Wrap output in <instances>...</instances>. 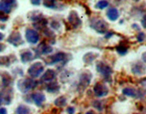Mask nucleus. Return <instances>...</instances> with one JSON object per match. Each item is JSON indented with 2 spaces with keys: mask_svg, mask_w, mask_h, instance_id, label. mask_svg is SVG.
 I'll use <instances>...</instances> for the list:
<instances>
[{
  "mask_svg": "<svg viewBox=\"0 0 146 114\" xmlns=\"http://www.w3.org/2000/svg\"><path fill=\"white\" fill-rule=\"evenodd\" d=\"M5 48H6V47H5V45H3V44H0V52H2Z\"/></svg>",
  "mask_w": 146,
  "mask_h": 114,
  "instance_id": "36",
  "label": "nucleus"
},
{
  "mask_svg": "<svg viewBox=\"0 0 146 114\" xmlns=\"http://www.w3.org/2000/svg\"><path fill=\"white\" fill-rule=\"evenodd\" d=\"M31 3L34 5V6H38L41 3V0H31Z\"/></svg>",
  "mask_w": 146,
  "mask_h": 114,
  "instance_id": "32",
  "label": "nucleus"
},
{
  "mask_svg": "<svg viewBox=\"0 0 146 114\" xmlns=\"http://www.w3.org/2000/svg\"><path fill=\"white\" fill-rule=\"evenodd\" d=\"M16 114H30V109L26 105H19L16 109Z\"/></svg>",
  "mask_w": 146,
  "mask_h": 114,
  "instance_id": "19",
  "label": "nucleus"
},
{
  "mask_svg": "<svg viewBox=\"0 0 146 114\" xmlns=\"http://www.w3.org/2000/svg\"><path fill=\"white\" fill-rule=\"evenodd\" d=\"M143 60L146 63V52H144V53L143 54Z\"/></svg>",
  "mask_w": 146,
  "mask_h": 114,
  "instance_id": "37",
  "label": "nucleus"
},
{
  "mask_svg": "<svg viewBox=\"0 0 146 114\" xmlns=\"http://www.w3.org/2000/svg\"><path fill=\"white\" fill-rule=\"evenodd\" d=\"M3 1L7 2V3L10 4V5H12V4H14V3H15V0H3Z\"/></svg>",
  "mask_w": 146,
  "mask_h": 114,
  "instance_id": "35",
  "label": "nucleus"
},
{
  "mask_svg": "<svg viewBox=\"0 0 146 114\" xmlns=\"http://www.w3.org/2000/svg\"><path fill=\"white\" fill-rule=\"evenodd\" d=\"M65 59H67V54L64 52H58L57 54L53 55L51 57H48V59L45 60V62L48 64V65H52V64L61 62L63 60H65Z\"/></svg>",
  "mask_w": 146,
  "mask_h": 114,
  "instance_id": "5",
  "label": "nucleus"
},
{
  "mask_svg": "<svg viewBox=\"0 0 146 114\" xmlns=\"http://www.w3.org/2000/svg\"><path fill=\"white\" fill-rule=\"evenodd\" d=\"M107 16L109 17V19L110 20H111V21H115L118 19V17H119V11L117 10L116 8H114V7H111V8H110L108 12H107Z\"/></svg>",
  "mask_w": 146,
  "mask_h": 114,
  "instance_id": "16",
  "label": "nucleus"
},
{
  "mask_svg": "<svg viewBox=\"0 0 146 114\" xmlns=\"http://www.w3.org/2000/svg\"><path fill=\"white\" fill-rule=\"evenodd\" d=\"M51 27L54 29H58L60 27V24H59L58 21H53V22H51Z\"/></svg>",
  "mask_w": 146,
  "mask_h": 114,
  "instance_id": "28",
  "label": "nucleus"
},
{
  "mask_svg": "<svg viewBox=\"0 0 146 114\" xmlns=\"http://www.w3.org/2000/svg\"><path fill=\"white\" fill-rule=\"evenodd\" d=\"M137 38H138V40L140 41V42L143 41V39H144V34L143 33V32H141V33L138 35V36H137Z\"/></svg>",
  "mask_w": 146,
  "mask_h": 114,
  "instance_id": "30",
  "label": "nucleus"
},
{
  "mask_svg": "<svg viewBox=\"0 0 146 114\" xmlns=\"http://www.w3.org/2000/svg\"><path fill=\"white\" fill-rule=\"evenodd\" d=\"M9 64H10V59L8 57H0V65L8 67Z\"/></svg>",
  "mask_w": 146,
  "mask_h": 114,
  "instance_id": "26",
  "label": "nucleus"
},
{
  "mask_svg": "<svg viewBox=\"0 0 146 114\" xmlns=\"http://www.w3.org/2000/svg\"><path fill=\"white\" fill-rule=\"evenodd\" d=\"M55 105H56L57 107H65L66 104H67V99L66 97H63V96H60V97H58V99H55L54 101Z\"/></svg>",
  "mask_w": 146,
  "mask_h": 114,
  "instance_id": "20",
  "label": "nucleus"
},
{
  "mask_svg": "<svg viewBox=\"0 0 146 114\" xmlns=\"http://www.w3.org/2000/svg\"><path fill=\"white\" fill-rule=\"evenodd\" d=\"M12 7L10 4H8L5 1H1L0 2V11L4 14H9L11 12Z\"/></svg>",
  "mask_w": 146,
  "mask_h": 114,
  "instance_id": "17",
  "label": "nucleus"
},
{
  "mask_svg": "<svg viewBox=\"0 0 146 114\" xmlns=\"http://www.w3.org/2000/svg\"><path fill=\"white\" fill-rule=\"evenodd\" d=\"M141 24H143V27L144 28H146V16H144L141 19Z\"/></svg>",
  "mask_w": 146,
  "mask_h": 114,
  "instance_id": "33",
  "label": "nucleus"
},
{
  "mask_svg": "<svg viewBox=\"0 0 146 114\" xmlns=\"http://www.w3.org/2000/svg\"><path fill=\"white\" fill-rule=\"evenodd\" d=\"M90 80H91V75L90 73H84L80 80V85L81 87H83V88H85V87H87L90 84Z\"/></svg>",
  "mask_w": 146,
  "mask_h": 114,
  "instance_id": "15",
  "label": "nucleus"
},
{
  "mask_svg": "<svg viewBox=\"0 0 146 114\" xmlns=\"http://www.w3.org/2000/svg\"><path fill=\"white\" fill-rule=\"evenodd\" d=\"M93 91L96 96L98 97H104L106 96L109 92V89L107 88V86H105L102 83H97L93 88Z\"/></svg>",
  "mask_w": 146,
  "mask_h": 114,
  "instance_id": "8",
  "label": "nucleus"
},
{
  "mask_svg": "<svg viewBox=\"0 0 146 114\" xmlns=\"http://www.w3.org/2000/svg\"><path fill=\"white\" fill-rule=\"evenodd\" d=\"M131 70L134 74H139V75H143L144 74V72L146 70L145 66H143V64L140 62H137L136 64H134L131 68Z\"/></svg>",
  "mask_w": 146,
  "mask_h": 114,
  "instance_id": "14",
  "label": "nucleus"
},
{
  "mask_svg": "<svg viewBox=\"0 0 146 114\" xmlns=\"http://www.w3.org/2000/svg\"><path fill=\"white\" fill-rule=\"evenodd\" d=\"M56 71L54 70H51V68H49V70H46L43 75L41 76V80L44 81V82H51L53 80H55L56 79Z\"/></svg>",
  "mask_w": 146,
  "mask_h": 114,
  "instance_id": "10",
  "label": "nucleus"
},
{
  "mask_svg": "<svg viewBox=\"0 0 146 114\" xmlns=\"http://www.w3.org/2000/svg\"><path fill=\"white\" fill-rule=\"evenodd\" d=\"M122 93L126 95V96H129V97H135L136 96V90L132 88H125L124 89L122 90Z\"/></svg>",
  "mask_w": 146,
  "mask_h": 114,
  "instance_id": "23",
  "label": "nucleus"
},
{
  "mask_svg": "<svg viewBox=\"0 0 146 114\" xmlns=\"http://www.w3.org/2000/svg\"><path fill=\"white\" fill-rule=\"evenodd\" d=\"M36 81L34 79H23L17 82V88L21 92L27 93L29 90L33 89L36 86Z\"/></svg>",
  "mask_w": 146,
  "mask_h": 114,
  "instance_id": "1",
  "label": "nucleus"
},
{
  "mask_svg": "<svg viewBox=\"0 0 146 114\" xmlns=\"http://www.w3.org/2000/svg\"><path fill=\"white\" fill-rule=\"evenodd\" d=\"M96 68H97L98 72L100 73L102 75H103L104 77H110L112 73L111 68L110 66H108L107 64H105L104 62H102V61L97 63Z\"/></svg>",
  "mask_w": 146,
  "mask_h": 114,
  "instance_id": "7",
  "label": "nucleus"
},
{
  "mask_svg": "<svg viewBox=\"0 0 146 114\" xmlns=\"http://www.w3.org/2000/svg\"><path fill=\"white\" fill-rule=\"evenodd\" d=\"M116 49H117L118 53H119V54H121V55H124V54H126L127 51H128V48L126 47V46L122 45V44H120V45H119L118 47L116 48Z\"/></svg>",
  "mask_w": 146,
  "mask_h": 114,
  "instance_id": "25",
  "label": "nucleus"
},
{
  "mask_svg": "<svg viewBox=\"0 0 146 114\" xmlns=\"http://www.w3.org/2000/svg\"><path fill=\"white\" fill-rule=\"evenodd\" d=\"M7 41L8 43L15 46V47H18V46L24 44V40H23L20 33L17 31H14L13 33H11V35L8 36Z\"/></svg>",
  "mask_w": 146,
  "mask_h": 114,
  "instance_id": "4",
  "label": "nucleus"
},
{
  "mask_svg": "<svg viewBox=\"0 0 146 114\" xmlns=\"http://www.w3.org/2000/svg\"><path fill=\"white\" fill-rule=\"evenodd\" d=\"M7 19H8V17L7 15H5L4 13L0 14V21H1V22H5V21H7Z\"/></svg>",
  "mask_w": 146,
  "mask_h": 114,
  "instance_id": "29",
  "label": "nucleus"
},
{
  "mask_svg": "<svg viewBox=\"0 0 146 114\" xmlns=\"http://www.w3.org/2000/svg\"><path fill=\"white\" fill-rule=\"evenodd\" d=\"M4 38H5V35H4L3 33H1V32H0V41L3 40V39H4Z\"/></svg>",
  "mask_w": 146,
  "mask_h": 114,
  "instance_id": "38",
  "label": "nucleus"
},
{
  "mask_svg": "<svg viewBox=\"0 0 146 114\" xmlns=\"http://www.w3.org/2000/svg\"><path fill=\"white\" fill-rule=\"evenodd\" d=\"M68 22L71 25L73 28H78L81 25V20L80 19L79 16L76 11H71L68 16Z\"/></svg>",
  "mask_w": 146,
  "mask_h": 114,
  "instance_id": "9",
  "label": "nucleus"
},
{
  "mask_svg": "<svg viewBox=\"0 0 146 114\" xmlns=\"http://www.w3.org/2000/svg\"><path fill=\"white\" fill-rule=\"evenodd\" d=\"M90 27L100 34L106 33L108 30V25L104 20L100 18H93L90 22Z\"/></svg>",
  "mask_w": 146,
  "mask_h": 114,
  "instance_id": "2",
  "label": "nucleus"
},
{
  "mask_svg": "<svg viewBox=\"0 0 146 114\" xmlns=\"http://www.w3.org/2000/svg\"><path fill=\"white\" fill-rule=\"evenodd\" d=\"M1 103H2V99H1V98H0V105H1Z\"/></svg>",
  "mask_w": 146,
  "mask_h": 114,
  "instance_id": "40",
  "label": "nucleus"
},
{
  "mask_svg": "<svg viewBox=\"0 0 146 114\" xmlns=\"http://www.w3.org/2000/svg\"><path fill=\"white\" fill-rule=\"evenodd\" d=\"M20 59L23 63H27L34 59V54L29 49L22 50V52L20 54Z\"/></svg>",
  "mask_w": 146,
  "mask_h": 114,
  "instance_id": "11",
  "label": "nucleus"
},
{
  "mask_svg": "<svg viewBox=\"0 0 146 114\" xmlns=\"http://www.w3.org/2000/svg\"><path fill=\"white\" fill-rule=\"evenodd\" d=\"M2 80H3V85L5 87H7L11 84L12 79H11L10 75H8L7 72H5V74L2 75Z\"/></svg>",
  "mask_w": 146,
  "mask_h": 114,
  "instance_id": "22",
  "label": "nucleus"
},
{
  "mask_svg": "<svg viewBox=\"0 0 146 114\" xmlns=\"http://www.w3.org/2000/svg\"><path fill=\"white\" fill-rule=\"evenodd\" d=\"M43 5L46 7L54 8L55 7H56V0H44Z\"/></svg>",
  "mask_w": 146,
  "mask_h": 114,
  "instance_id": "24",
  "label": "nucleus"
},
{
  "mask_svg": "<svg viewBox=\"0 0 146 114\" xmlns=\"http://www.w3.org/2000/svg\"><path fill=\"white\" fill-rule=\"evenodd\" d=\"M44 71V66L41 62H35L34 64L29 67L27 73L32 78V79H36L41 76V74Z\"/></svg>",
  "mask_w": 146,
  "mask_h": 114,
  "instance_id": "3",
  "label": "nucleus"
},
{
  "mask_svg": "<svg viewBox=\"0 0 146 114\" xmlns=\"http://www.w3.org/2000/svg\"><path fill=\"white\" fill-rule=\"evenodd\" d=\"M31 98L32 99H33V101L34 103L36 105V106H38L40 107L41 105L43 104V102L46 100V97H45V95L43 93H41V92H35L31 95Z\"/></svg>",
  "mask_w": 146,
  "mask_h": 114,
  "instance_id": "12",
  "label": "nucleus"
},
{
  "mask_svg": "<svg viewBox=\"0 0 146 114\" xmlns=\"http://www.w3.org/2000/svg\"><path fill=\"white\" fill-rule=\"evenodd\" d=\"M59 89V86L57 83L56 81H51V82H48V85L47 86V90L48 92H51V93H55L58 91Z\"/></svg>",
  "mask_w": 146,
  "mask_h": 114,
  "instance_id": "18",
  "label": "nucleus"
},
{
  "mask_svg": "<svg viewBox=\"0 0 146 114\" xmlns=\"http://www.w3.org/2000/svg\"><path fill=\"white\" fill-rule=\"evenodd\" d=\"M53 51V48L51 46L49 45H46V44H42L40 45L39 47L36 49V53L39 55H46V54H49Z\"/></svg>",
  "mask_w": 146,
  "mask_h": 114,
  "instance_id": "13",
  "label": "nucleus"
},
{
  "mask_svg": "<svg viewBox=\"0 0 146 114\" xmlns=\"http://www.w3.org/2000/svg\"><path fill=\"white\" fill-rule=\"evenodd\" d=\"M26 39L30 44H36L39 40V34L34 29H27L26 31Z\"/></svg>",
  "mask_w": 146,
  "mask_h": 114,
  "instance_id": "6",
  "label": "nucleus"
},
{
  "mask_svg": "<svg viewBox=\"0 0 146 114\" xmlns=\"http://www.w3.org/2000/svg\"><path fill=\"white\" fill-rule=\"evenodd\" d=\"M86 114H95V113H94L93 111H88Z\"/></svg>",
  "mask_w": 146,
  "mask_h": 114,
  "instance_id": "39",
  "label": "nucleus"
},
{
  "mask_svg": "<svg viewBox=\"0 0 146 114\" xmlns=\"http://www.w3.org/2000/svg\"><path fill=\"white\" fill-rule=\"evenodd\" d=\"M0 114H7V111L6 108H1L0 109Z\"/></svg>",
  "mask_w": 146,
  "mask_h": 114,
  "instance_id": "34",
  "label": "nucleus"
},
{
  "mask_svg": "<svg viewBox=\"0 0 146 114\" xmlns=\"http://www.w3.org/2000/svg\"><path fill=\"white\" fill-rule=\"evenodd\" d=\"M108 6H109V3L106 1V0H100V1H99L97 3V5H96V7L99 9H103L105 7H107Z\"/></svg>",
  "mask_w": 146,
  "mask_h": 114,
  "instance_id": "27",
  "label": "nucleus"
},
{
  "mask_svg": "<svg viewBox=\"0 0 146 114\" xmlns=\"http://www.w3.org/2000/svg\"><path fill=\"white\" fill-rule=\"evenodd\" d=\"M97 57H98V54H95V53H91L90 52V53H88V54L85 55L84 58H83V60L86 63H91Z\"/></svg>",
  "mask_w": 146,
  "mask_h": 114,
  "instance_id": "21",
  "label": "nucleus"
},
{
  "mask_svg": "<svg viewBox=\"0 0 146 114\" xmlns=\"http://www.w3.org/2000/svg\"><path fill=\"white\" fill-rule=\"evenodd\" d=\"M67 112H68V114H74V112H75V109L73 108V107H68V108L67 109Z\"/></svg>",
  "mask_w": 146,
  "mask_h": 114,
  "instance_id": "31",
  "label": "nucleus"
}]
</instances>
